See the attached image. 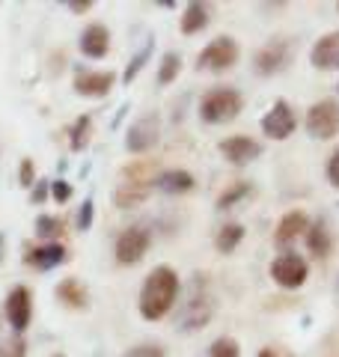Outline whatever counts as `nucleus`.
<instances>
[{"mask_svg": "<svg viewBox=\"0 0 339 357\" xmlns=\"http://www.w3.org/2000/svg\"><path fill=\"white\" fill-rule=\"evenodd\" d=\"M3 316L9 321V328L15 333H24L30 319H33V298H30V289L27 286H13L6 292L3 301Z\"/></svg>", "mask_w": 339, "mask_h": 357, "instance_id": "obj_11", "label": "nucleus"}, {"mask_svg": "<svg viewBox=\"0 0 339 357\" xmlns=\"http://www.w3.org/2000/svg\"><path fill=\"white\" fill-rule=\"evenodd\" d=\"M48 194H51V182H48V178H39V182L33 185V191H30V199H33V206L45 203V199H48Z\"/></svg>", "mask_w": 339, "mask_h": 357, "instance_id": "obj_33", "label": "nucleus"}, {"mask_svg": "<svg viewBox=\"0 0 339 357\" xmlns=\"http://www.w3.org/2000/svg\"><path fill=\"white\" fill-rule=\"evenodd\" d=\"M18 176H21V185H24V188H33V185H36V176H33V161H30V158L21 161Z\"/></svg>", "mask_w": 339, "mask_h": 357, "instance_id": "obj_35", "label": "nucleus"}, {"mask_svg": "<svg viewBox=\"0 0 339 357\" xmlns=\"http://www.w3.org/2000/svg\"><path fill=\"white\" fill-rule=\"evenodd\" d=\"M218 152L223 155L226 164L232 167H247L253 164L259 155H262V143L253 137H244V134H235V137H226L218 143Z\"/></svg>", "mask_w": 339, "mask_h": 357, "instance_id": "obj_13", "label": "nucleus"}, {"mask_svg": "<svg viewBox=\"0 0 339 357\" xmlns=\"http://www.w3.org/2000/svg\"><path fill=\"white\" fill-rule=\"evenodd\" d=\"M0 262H3V236H0Z\"/></svg>", "mask_w": 339, "mask_h": 357, "instance_id": "obj_38", "label": "nucleus"}, {"mask_svg": "<svg viewBox=\"0 0 339 357\" xmlns=\"http://www.w3.org/2000/svg\"><path fill=\"white\" fill-rule=\"evenodd\" d=\"M113 84H116V75L113 72H93V69H77L75 72V93L84 98H105Z\"/></svg>", "mask_w": 339, "mask_h": 357, "instance_id": "obj_14", "label": "nucleus"}, {"mask_svg": "<svg viewBox=\"0 0 339 357\" xmlns=\"http://www.w3.org/2000/svg\"><path fill=\"white\" fill-rule=\"evenodd\" d=\"M149 54H152V45H146V48L137 54V57H134L131 63H128V69L126 72H122V84H131L134 81V77H137L140 75V69H143V66H146V60H149Z\"/></svg>", "mask_w": 339, "mask_h": 357, "instance_id": "obj_29", "label": "nucleus"}, {"mask_svg": "<svg viewBox=\"0 0 339 357\" xmlns=\"http://www.w3.org/2000/svg\"><path fill=\"white\" fill-rule=\"evenodd\" d=\"M271 277L282 289H301L310 277V265L295 250H280L274 256V262H271Z\"/></svg>", "mask_w": 339, "mask_h": 357, "instance_id": "obj_5", "label": "nucleus"}, {"mask_svg": "<svg viewBox=\"0 0 339 357\" xmlns=\"http://www.w3.org/2000/svg\"><path fill=\"white\" fill-rule=\"evenodd\" d=\"M51 197L56 199V203H69L72 199V185L66 182V178H56V182H51Z\"/></svg>", "mask_w": 339, "mask_h": 357, "instance_id": "obj_32", "label": "nucleus"}, {"mask_svg": "<svg viewBox=\"0 0 339 357\" xmlns=\"http://www.w3.org/2000/svg\"><path fill=\"white\" fill-rule=\"evenodd\" d=\"M307 134L315 140H331L339 134V102L322 98L307 110Z\"/></svg>", "mask_w": 339, "mask_h": 357, "instance_id": "obj_7", "label": "nucleus"}, {"mask_svg": "<svg viewBox=\"0 0 339 357\" xmlns=\"http://www.w3.org/2000/svg\"><path fill=\"white\" fill-rule=\"evenodd\" d=\"M209 357H241V345L232 337H218L209 345Z\"/></svg>", "mask_w": 339, "mask_h": 357, "instance_id": "obj_28", "label": "nucleus"}, {"mask_svg": "<svg viewBox=\"0 0 339 357\" xmlns=\"http://www.w3.org/2000/svg\"><path fill=\"white\" fill-rule=\"evenodd\" d=\"M179 292H182V283H179V274L173 271L170 265H158L149 271V277L143 280V289H140V316L146 321H158L164 319L170 310L176 307L179 301Z\"/></svg>", "mask_w": 339, "mask_h": 357, "instance_id": "obj_1", "label": "nucleus"}, {"mask_svg": "<svg viewBox=\"0 0 339 357\" xmlns=\"http://www.w3.org/2000/svg\"><path fill=\"white\" fill-rule=\"evenodd\" d=\"M81 54L84 57H89V60H101L105 54L110 51V30L105 27V24H89V27H84V33H81Z\"/></svg>", "mask_w": 339, "mask_h": 357, "instance_id": "obj_17", "label": "nucleus"}, {"mask_svg": "<svg viewBox=\"0 0 339 357\" xmlns=\"http://www.w3.org/2000/svg\"><path fill=\"white\" fill-rule=\"evenodd\" d=\"M89 137H93V116L84 114V116H77L72 122V128H69V146H72V152H84L89 146Z\"/></svg>", "mask_w": 339, "mask_h": 357, "instance_id": "obj_23", "label": "nucleus"}, {"mask_svg": "<svg viewBox=\"0 0 339 357\" xmlns=\"http://www.w3.org/2000/svg\"><path fill=\"white\" fill-rule=\"evenodd\" d=\"M89 6H93V0H69V9H72V13H86Z\"/></svg>", "mask_w": 339, "mask_h": 357, "instance_id": "obj_36", "label": "nucleus"}, {"mask_svg": "<svg viewBox=\"0 0 339 357\" xmlns=\"http://www.w3.org/2000/svg\"><path fill=\"white\" fill-rule=\"evenodd\" d=\"M51 357H66V354H63V351H56V354H51Z\"/></svg>", "mask_w": 339, "mask_h": 357, "instance_id": "obj_39", "label": "nucleus"}, {"mask_svg": "<svg viewBox=\"0 0 339 357\" xmlns=\"http://www.w3.org/2000/svg\"><path fill=\"white\" fill-rule=\"evenodd\" d=\"M179 72H182V57H179L176 51H167L164 57H161V69H158V84L167 86V84H173Z\"/></svg>", "mask_w": 339, "mask_h": 357, "instance_id": "obj_27", "label": "nucleus"}, {"mask_svg": "<svg viewBox=\"0 0 339 357\" xmlns=\"http://www.w3.org/2000/svg\"><path fill=\"white\" fill-rule=\"evenodd\" d=\"M209 27V3H188L185 15H182V33L185 36H194V33H202Z\"/></svg>", "mask_w": 339, "mask_h": 357, "instance_id": "obj_20", "label": "nucleus"}, {"mask_svg": "<svg viewBox=\"0 0 339 357\" xmlns=\"http://www.w3.org/2000/svg\"><path fill=\"white\" fill-rule=\"evenodd\" d=\"M126 357H167V351L158 342H143V345H134Z\"/></svg>", "mask_w": 339, "mask_h": 357, "instance_id": "obj_30", "label": "nucleus"}, {"mask_svg": "<svg viewBox=\"0 0 339 357\" xmlns=\"http://www.w3.org/2000/svg\"><path fill=\"white\" fill-rule=\"evenodd\" d=\"M158 140H161V116H158V114H146V116L131 122V128L126 134V149L131 155H143V152L155 149Z\"/></svg>", "mask_w": 339, "mask_h": 357, "instance_id": "obj_8", "label": "nucleus"}, {"mask_svg": "<svg viewBox=\"0 0 339 357\" xmlns=\"http://www.w3.org/2000/svg\"><path fill=\"white\" fill-rule=\"evenodd\" d=\"M336 9H339V3H336Z\"/></svg>", "mask_w": 339, "mask_h": 357, "instance_id": "obj_40", "label": "nucleus"}, {"mask_svg": "<svg viewBox=\"0 0 339 357\" xmlns=\"http://www.w3.org/2000/svg\"><path fill=\"white\" fill-rule=\"evenodd\" d=\"M307 227H310V218L303 215V211H298V208L286 211V215L280 218L277 229H274V244H277V248H282V250H289V244L295 241L298 236H303Z\"/></svg>", "mask_w": 339, "mask_h": 357, "instance_id": "obj_16", "label": "nucleus"}, {"mask_svg": "<svg viewBox=\"0 0 339 357\" xmlns=\"http://www.w3.org/2000/svg\"><path fill=\"white\" fill-rule=\"evenodd\" d=\"M66 259H69V253H66V248H63L60 241H54V244H42V248L30 250V253L24 256V262H27V265H33L36 271H51V268L63 265Z\"/></svg>", "mask_w": 339, "mask_h": 357, "instance_id": "obj_18", "label": "nucleus"}, {"mask_svg": "<svg viewBox=\"0 0 339 357\" xmlns=\"http://www.w3.org/2000/svg\"><path fill=\"white\" fill-rule=\"evenodd\" d=\"M259 357H277V354H274V349H262V351H259Z\"/></svg>", "mask_w": 339, "mask_h": 357, "instance_id": "obj_37", "label": "nucleus"}, {"mask_svg": "<svg viewBox=\"0 0 339 357\" xmlns=\"http://www.w3.org/2000/svg\"><path fill=\"white\" fill-rule=\"evenodd\" d=\"M155 188L161 194H170V197L188 194L190 188H194V176H190L188 170H164V173L155 176Z\"/></svg>", "mask_w": 339, "mask_h": 357, "instance_id": "obj_19", "label": "nucleus"}, {"mask_svg": "<svg viewBox=\"0 0 339 357\" xmlns=\"http://www.w3.org/2000/svg\"><path fill=\"white\" fill-rule=\"evenodd\" d=\"M259 126H262V134L271 140H289L298 128V116H295V110H292V105L286 102V98H277Z\"/></svg>", "mask_w": 339, "mask_h": 357, "instance_id": "obj_9", "label": "nucleus"}, {"mask_svg": "<svg viewBox=\"0 0 339 357\" xmlns=\"http://www.w3.org/2000/svg\"><path fill=\"white\" fill-rule=\"evenodd\" d=\"M303 236H307V248H310V253H315V256H319V259H324V256L331 253L333 241H331V232H327V227H324L322 220L310 223Z\"/></svg>", "mask_w": 339, "mask_h": 357, "instance_id": "obj_21", "label": "nucleus"}, {"mask_svg": "<svg viewBox=\"0 0 339 357\" xmlns=\"http://www.w3.org/2000/svg\"><path fill=\"white\" fill-rule=\"evenodd\" d=\"M289 60H292V45L286 39H271L268 45H262V48L256 51L253 69L262 77H271V75H280L286 69Z\"/></svg>", "mask_w": 339, "mask_h": 357, "instance_id": "obj_12", "label": "nucleus"}, {"mask_svg": "<svg viewBox=\"0 0 339 357\" xmlns=\"http://www.w3.org/2000/svg\"><path fill=\"white\" fill-rule=\"evenodd\" d=\"M310 63L322 72H339V30L324 33L310 48Z\"/></svg>", "mask_w": 339, "mask_h": 357, "instance_id": "obj_15", "label": "nucleus"}, {"mask_svg": "<svg viewBox=\"0 0 339 357\" xmlns=\"http://www.w3.org/2000/svg\"><path fill=\"white\" fill-rule=\"evenodd\" d=\"M63 218H56V215H39L36 218V236L45 241V244H54L56 238L63 236Z\"/></svg>", "mask_w": 339, "mask_h": 357, "instance_id": "obj_25", "label": "nucleus"}, {"mask_svg": "<svg viewBox=\"0 0 339 357\" xmlns=\"http://www.w3.org/2000/svg\"><path fill=\"white\" fill-rule=\"evenodd\" d=\"M239 42H235L232 36H218V39H211L206 48L199 51V57H197V69L202 72H226V69H232L235 63H239Z\"/></svg>", "mask_w": 339, "mask_h": 357, "instance_id": "obj_6", "label": "nucleus"}, {"mask_svg": "<svg viewBox=\"0 0 339 357\" xmlns=\"http://www.w3.org/2000/svg\"><path fill=\"white\" fill-rule=\"evenodd\" d=\"M327 182L339 188V146L331 152V158H327Z\"/></svg>", "mask_w": 339, "mask_h": 357, "instance_id": "obj_34", "label": "nucleus"}, {"mask_svg": "<svg viewBox=\"0 0 339 357\" xmlns=\"http://www.w3.org/2000/svg\"><path fill=\"white\" fill-rule=\"evenodd\" d=\"M253 194V185L250 182H235V185H229L226 191L218 197V208L220 211H226V208H232L235 203H241L244 197H250Z\"/></svg>", "mask_w": 339, "mask_h": 357, "instance_id": "obj_26", "label": "nucleus"}, {"mask_svg": "<svg viewBox=\"0 0 339 357\" xmlns=\"http://www.w3.org/2000/svg\"><path fill=\"white\" fill-rule=\"evenodd\" d=\"M155 188V173L149 164H134L128 167L126 173H122V182L116 188V194H113V203L119 208H131V206H140L146 197L152 194Z\"/></svg>", "mask_w": 339, "mask_h": 357, "instance_id": "obj_4", "label": "nucleus"}, {"mask_svg": "<svg viewBox=\"0 0 339 357\" xmlns=\"http://www.w3.org/2000/svg\"><path fill=\"white\" fill-rule=\"evenodd\" d=\"M56 298L63 301V304H69V307H86V289L75 280V277H66V280L56 286Z\"/></svg>", "mask_w": 339, "mask_h": 357, "instance_id": "obj_24", "label": "nucleus"}, {"mask_svg": "<svg viewBox=\"0 0 339 357\" xmlns=\"http://www.w3.org/2000/svg\"><path fill=\"white\" fill-rule=\"evenodd\" d=\"M244 241V227L241 223H223V227L218 229V236H214V248H218V253H232L239 244Z\"/></svg>", "mask_w": 339, "mask_h": 357, "instance_id": "obj_22", "label": "nucleus"}, {"mask_svg": "<svg viewBox=\"0 0 339 357\" xmlns=\"http://www.w3.org/2000/svg\"><path fill=\"white\" fill-rule=\"evenodd\" d=\"M149 244H152V236L146 227H128L119 232L116 238V262L119 265H137L143 262V256L149 253Z\"/></svg>", "mask_w": 339, "mask_h": 357, "instance_id": "obj_10", "label": "nucleus"}, {"mask_svg": "<svg viewBox=\"0 0 339 357\" xmlns=\"http://www.w3.org/2000/svg\"><path fill=\"white\" fill-rule=\"evenodd\" d=\"M241 107H244V98H241L239 89L214 86V89H209V93L202 96L199 119L206 122V126H226V122H232L235 116L241 114Z\"/></svg>", "mask_w": 339, "mask_h": 357, "instance_id": "obj_2", "label": "nucleus"}, {"mask_svg": "<svg viewBox=\"0 0 339 357\" xmlns=\"http://www.w3.org/2000/svg\"><path fill=\"white\" fill-rule=\"evenodd\" d=\"M211 312H214V298L209 292V283L202 280V274H197L188 286V301L182 304V312H179V328H185V331L206 328Z\"/></svg>", "mask_w": 339, "mask_h": 357, "instance_id": "obj_3", "label": "nucleus"}, {"mask_svg": "<svg viewBox=\"0 0 339 357\" xmlns=\"http://www.w3.org/2000/svg\"><path fill=\"white\" fill-rule=\"evenodd\" d=\"M93 215H96V208H93V199H84V206L77 208V218H75L77 229H81V232H86L89 227H93Z\"/></svg>", "mask_w": 339, "mask_h": 357, "instance_id": "obj_31", "label": "nucleus"}]
</instances>
